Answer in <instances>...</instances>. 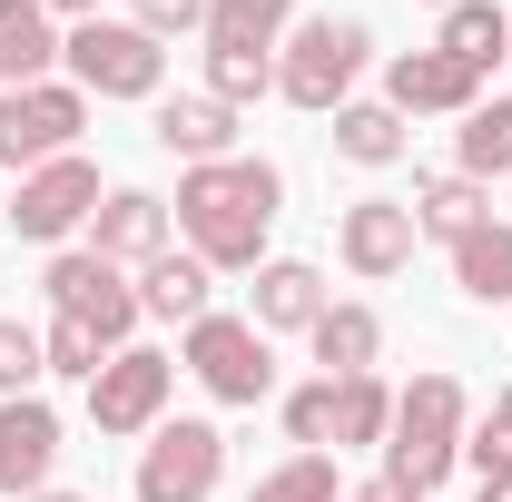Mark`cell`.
<instances>
[{
	"instance_id": "8",
	"label": "cell",
	"mask_w": 512,
	"mask_h": 502,
	"mask_svg": "<svg viewBox=\"0 0 512 502\" xmlns=\"http://www.w3.org/2000/svg\"><path fill=\"white\" fill-rule=\"evenodd\" d=\"M168 384H178L168 355L119 345V355L89 375V424H99V434H148V424H158V404H168Z\"/></svg>"
},
{
	"instance_id": "5",
	"label": "cell",
	"mask_w": 512,
	"mask_h": 502,
	"mask_svg": "<svg viewBox=\"0 0 512 502\" xmlns=\"http://www.w3.org/2000/svg\"><path fill=\"white\" fill-rule=\"evenodd\" d=\"M188 375L207 384L217 404H266L276 355H266V335H256L247 315H197L188 325Z\"/></svg>"
},
{
	"instance_id": "16",
	"label": "cell",
	"mask_w": 512,
	"mask_h": 502,
	"mask_svg": "<svg viewBox=\"0 0 512 502\" xmlns=\"http://www.w3.org/2000/svg\"><path fill=\"white\" fill-rule=\"evenodd\" d=\"M227 138H237V109H227V99H168V109H158V148L188 158V168L227 158Z\"/></svg>"
},
{
	"instance_id": "30",
	"label": "cell",
	"mask_w": 512,
	"mask_h": 502,
	"mask_svg": "<svg viewBox=\"0 0 512 502\" xmlns=\"http://www.w3.org/2000/svg\"><path fill=\"white\" fill-rule=\"evenodd\" d=\"M286 434H296V443H325V434H335V375L306 384V394H286Z\"/></svg>"
},
{
	"instance_id": "22",
	"label": "cell",
	"mask_w": 512,
	"mask_h": 502,
	"mask_svg": "<svg viewBox=\"0 0 512 502\" xmlns=\"http://www.w3.org/2000/svg\"><path fill=\"white\" fill-rule=\"evenodd\" d=\"M306 335H316V365H325V375H375L384 325H375L365 306H325L316 325H306Z\"/></svg>"
},
{
	"instance_id": "3",
	"label": "cell",
	"mask_w": 512,
	"mask_h": 502,
	"mask_svg": "<svg viewBox=\"0 0 512 502\" xmlns=\"http://www.w3.org/2000/svg\"><path fill=\"white\" fill-rule=\"evenodd\" d=\"M60 60L79 69V89H99V99H148L158 69H168V50H158L138 20H79L60 40Z\"/></svg>"
},
{
	"instance_id": "19",
	"label": "cell",
	"mask_w": 512,
	"mask_h": 502,
	"mask_svg": "<svg viewBox=\"0 0 512 502\" xmlns=\"http://www.w3.org/2000/svg\"><path fill=\"white\" fill-rule=\"evenodd\" d=\"M414 227H424V237H444V247H463L473 227H493L483 178H424V188H414Z\"/></svg>"
},
{
	"instance_id": "24",
	"label": "cell",
	"mask_w": 512,
	"mask_h": 502,
	"mask_svg": "<svg viewBox=\"0 0 512 502\" xmlns=\"http://www.w3.org/2000/svg\"><path fill=\"white\" fill-rule=\"evenodd\" d=\"M384 424H394V394H384L375 375H335V453H355V443H384Z\"/></svg>"
},
{
	"instance_id": "15",
	"label": "cell",
	"mask_w": 512,
	"mask_h": 502,
	"mask_svg": "<svg viewBox=\"0 0 512 502\" xmlns=\"http://www.w3.org/2000/svg\"><path fill=\"white\" fill-rule=\"evenodd\" d=\"M296 0H207V60H266Z\"/></svg>"
},
{
	"instance_id": "14",
	"label": "cell",
	"mask_w": 512,
	"mask_h": 502,
	"mask_svg": "<svg viewBox=\"0 0 512 502\" xmlns=\"http://www.w3.org/2000/svg\"><path fill=\"white\" fill-rule=\"evenodd\" d=\"M384 89H394V119H414V109H473L483 79H473L463 60H444V50H404Z\"/></svg>"
},
{
	"instance_id": "9",
	"label": "cell",
	"mask_w": 512,
	"mask_h": 502,
	"mask_svg": "<svg viewBox=\"0 0 512 502\" xmlns=\"http://www.w3.org/2000/svg\"><path fill=\"white\" fill-rule=\"evenodd\" d=\"M79 217H99V168H89L79 148L20 178V207H10V227H20V237H69Z\"/></svg>"
},
{
	"instance_id": "11",
	"label": "cell",
	"mask_w": 512,
	"mask_h": 502,
	"mask_svg": "<svg viewBox=\"0 0 512 502\" xmlns=\"http://www.w3.org/2000/svg\"><path fill=\"white\" fill-rule=\"evenodd\" d=\"M50 463H60V414H50L40 394H10V404H0V493L30 502L50 483Z\"/></svg>"
},
{
	"instance_id": "2",
	"label": "cell",
	"mask_w": 512,
	"mask_h": 502,
	"mask_svg": "<svg viewBox=\"0 0 512 502\" xmlns=\"http://www.w3.org/2000/svg\"><path fill=\"white\" fill-rule=\"evenodd\" d=\"M453 463H463V384L414 375L394 394V424H384V483H404V493L424 502Z\"/></svg>"
},
{
	"instance_id": "1",
	"label": "cell",
	"mask_w": 512,
	"mask_h": 502,
	"mask_svg": "<svg viewBox=\"0 0 512 502\" xmlns=\"http://www.w3.org/2000/svg\"><path fill=\"white\" fill-rule=\"evenodd\" d=\"M276 168L266 158H207L178 178V227H188V256L207 266H256L266 227H276Z\"/></svg>"
},
{
	"instance_id": "12",
	"label": "cell",
	"mask_w": 512,
	"mask_h": 502,
	"mask_svg": "<svg viewBox=\"0 0 512 502\" xmlns=\"http://www.w3.org/2000/svg\"><path fill=\"white\" fill-rule=\"evenodd\" d=\"M414 207L404 197H365V207H345V266L355 276H394V266H414Z\"/></svg>"
},
{
	"instance_id": "21",
	"label": "cell",
	"mask_w": 512,
	"mask_h": 502,
	"mask_svg": "<svg viewBox=\"0 0 512 502\" xmlns=\"http://www.w3.org/2000/svg\"><path fill=\"white\" fill-rule=\"evenodd\" d=\"M316 315H325V276L316 266H296V256L256 266V335H266V325H316Z\"/></svg>"
},
{
	"instance_id": "36",
	"label": "cell",
	"mask_w": 512,
	"mask_h": 502,
	"mask_svg": "<svg viewBox=\"0 0 512 502\" xmlns=\"http://www.w3.org/2000/svg\"><path fill=\"white\" fill-rule=\"evenodd\" d=\"M493 414H503V424H512V394H503V404H493Z\"/></svg>"
},
{
	"instance_id": "10",
	"label": "cell",
	"mask_w": 512,
	"mask_h": 502,
	"mask_svg": "<svg viewBox=\"0 0 512 502\" xmlns=\"http://www.w3.org/2000/svg\"><path fill=\"white\" fill-rule=\"evenodd\" d=\"M50 296H60V315L99 325L109 345H128V325H138V286H128L109 256H60L50 266Z\"/></svg>"
},
{
	"instance_id": "6",
	"label": "cell",
	"mask_w": 512,
	"mask_h": 502,
	"mask_svg": "<svg viewBox=\"0 0 512 502\" xmlns=\"http://www.w3.org/2000/svg\"><path fill=\"white\" fill-rule=\"evenodd\" d=\"M79 128H89V99L79 89H50V79L0 89V168H50V158H69Z\"/></svg>"
},
{
	"instance_id": "18",
	"label": "cell",
	"mask_w": 512,
	"mask_h": 502,
	"mask_svg": "<svg viewBox=\"0 0 512 502\" xmlns=\"http://www.w3.org/2000/svg\"><path fill=\"white\" fill-rule=\"evenodd\" d=\"M434 50H444V60H463L473 79H483L493 60H512V10H493V0H453Z\"/></svg>"
},
{
	"instance_id": "34",
	"label": "cell",
	"mask_w": 512,
	"mask_h": 502,
	"mask_svg": "<svg viewBox=\"0 0 512 502\" xmlns=\"http://www.w3.org/2000/svg\"><path fill=\"white\" fill-rule=\"evenodd\" d=\"M40 10H79V20H99V0H40Z\"/></svg>"
},
{
	"instance_id": "29",
	"label": "cell",
	"mask_w": 512,
	"mask_h": 502,
	"mask_svg": "<svg viewBox=\"0 0 512 502\" xmlns=\"http://www.w3.org/2000/svg\"><path fill=\"white\" fill-rule=\"evenodd\" d=\"M40 375H50V355H40V335L0 315V394H30Z\"/></svg>"
},
{
	"instance_id": "17",
	"label": "cell",
	"mask_w": 512,
	"mask_h": 502,
	"mask_svg": "<svg viewBox=\"0 0 512 502\" xmlns=\"http://www.w3.org/2000/svg\"><path fill=\"white\" fill-rule=\"evenodd\" d=\"M207 276H217V266H207V256H148V276H138V315H168V325H197V315H207Z\"/></svg>"
},
{
	"instance_id": "35",
	"label": "cell",
	"mask_w": 512,
	"mask_h": 502,
	"mask_svg": "<svg viewBox=\"0 0 512 502\" xmlns=\"http://www.w3.org/2000/svg\"><path fill=\"white\" fill-rule=\"evenodd\" d=\"M483 502H512V483H483Z\"/></svg>"
},
{
	"instance_id": "31",
	"label": "cell",
	"mask_w": 512,
	"mask_h": 502,
	"mask_svg": "<svg viewBox=\"0 0 512 502\" xmlns=\"http://www.w3.org/2000/svg\"><path fill=\"white\" fill-rule=\"evenodd\" d=\"M463 463H473L483 483H512V424H503V414H493L483 434H463Z\"/></svg>"
},
{
	"instance_id": "28",
	"label": "cell",
	"mask_w": 512,
	"mask_h": 502,
	"mask_svg": "<svg viewBox=\"0 0 512 502\" xmlns=\"http://www.w3.org/2000/svg\"><path fill=\"white\" fill-rule=\"evenodd\" d=\"M40 355H50V375H99L109 335H99V325H79V315H60V325L40 335Z\"/></svg>"
},
{
	"instance_id": "37",
	"label": "cell",
	"mask_w": 512,
	"mask_h": 502,
	"mask_svg": "<svg viewBox=\"0 0 512 502\" xmlns=\"http://www.w3.org/2000/svg\"><path fill=\"white\" fill-rule=\"evenodd\" d=\"M30 502H69V493H30Z\"/></svg>"
},
{
	"instance_id": "25",
	"label": "cell",
	"mask_w": 512,
	"mask_h": 502,
	"mask_svg": "<svg viewBox=\"0 0 512 502\" xmlns=\"http://www.w3.org/2000/svg\"><path fill=\"white\" fill-rule=\"evenodd\" d=\"M512 168V99H473L463 109V178H503Z\"/></svg>"
},
{
	"instance_id": "7",
	"label": "cell",
	"mask_w": 512,
	"mask_h": 502,
	"mask_svg": "<svg viewBox=\"0 0 512 502\" xmlns=\"http://www.w3.org/2000/svg\"><path fill=\"white\" fill-rule=\"evenodd\" d=\"M227 473V434L217 424H158L138 453V502H207Z\"/></svg>"
},
{
	"instance_id": "23",
	"label": "cell",
	"mask_w": 512,
	"mask_h": 502,
	"mask_svg": "<svg viewBox=\"0 0 512 502\" xmlns=\"http://www.w3.org/2000/svg\"><path fill=\"white\" fill-rule=\"evenodd\" d=\"M453 276H463L473 306H512V227H473L453 247Z\"/></svg>"
},
{
	"instance_id": "20",
	"label": "cell",
	"mask_w": 512,
	"mask_h": 502,
	"mask_svg": "<svg viewBox=\"0 0 512 502\" xmlns=\"http://www.w3.org/2000/svg\"><path fill=\"white\" fill-rule=\"evenodd\" d=\"M50 60H60L50 10H40V0H0V79H10V89H30Z\"/></svg>"
},
{
	"instance_id": "32",
	"label": "cell",
	"mask_w": 512,
	"mask_h": 502,
	"mask_svg": "<svg viewBox=\"0 0 512 502\" xmlns=\"http://www.w3.org/2000/svg\"><path fill=\"white\" fill-rule=\"evenodd\" d=\"M138 30H148V40H178V30H207V0H138Z\"/></svg>"
},
{
	"instance_id": "27",
	"label": "cell",
	"mask_w": 512,
	"mask_h": 502,
	"mask_svg": "<svg viewBox=\"0 0 512 502\" xmlns=\"http://www.w3.org/2000/svg\"><path fill=\"white\" fill-rule=\"evenodd\" d=\"M247 502H335V463H325V453H296V463H276Z\"/></svg>"
},
{
	"instance_id": "33",
	"label": "cell",
	"mask_w": 512,
	"mask_h": 502,
	"mask_svg": "<svg viewBox=\"0 0 512 502\" xmlns=\"http://www.w3.org/2000/svg\"><path fill=\"white\" fill-rule=\"evenodd\" d=\"M355 502H414V493H404V483H365Z\"/></svg>"
},
{
	"instance_id": "13",
	"label": "cell",
	"mask_w": 512,
	"mask_h": 502,
	"mask_svg": "<svg viewBox=\"0 0 512 502\" xmlns=\"http://www.w3.org/2000/svg\"><path fill=\"white\" fill-rule=\"evenodd\" d=\"M89 256H109V266H148V256H168V207L148 188H109L99 197V247Z\"/></svg>"
},
{
	"instance_id": "4",
	"label": "cell",
	"mask_w": 512,
	"mask_h": 502,
	"mask_svg": "<svg viewBox=\"0 0 512 502\" xmlns=\"http://www.w3.org/2000/svg\"><path fill=\"white\" fill-rule=\"evenodd\" d=\"M365 20H306L296 40H286V69H276V89L296 99V109H345V89H355V69H365Z\"/></svg>"
},
{
	"instance_id": "26",
	"label": "cell",
	"mask_w": 512,
	"mask_h": 502,
	"mask_svg": "<svg viewBox=\"0 0 512 502\" xmlns=\"http://www.w3.org/2000/svg\"><path fill=\"white\" fill-rule=\"evenodd\" d=\"M335 148L355 168H384V158H404V119L394 109H335Z\"/></svg>"
},
{
	"instance_id": "38",
	"label": "cell",
	"mask_w": 512,
	"mask_h": 502,
	"mask_svg": "<svg viewBox=\"0 0 512 502\" xmlns=\"http://www.w3.org/2000/svg\"><path fill=\"white\" fill-rule=\"evenodd\" d=\"M444 10H453V0H444Z\"/></svg>"
}]
</instances>
